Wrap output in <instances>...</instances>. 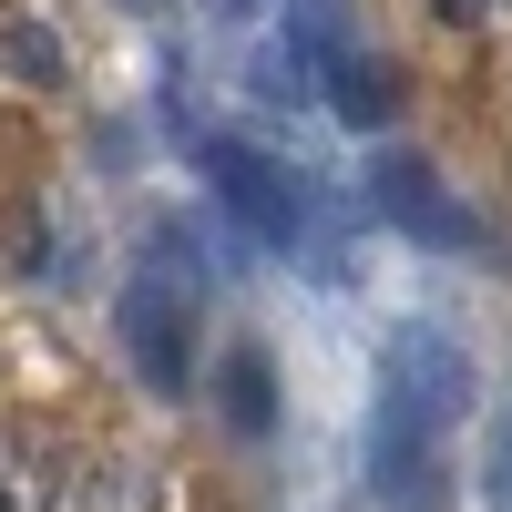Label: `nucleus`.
Returning <instances> with one entry per match:
<instances>
[{"instance_id":"obj_3","label":"nucleus","mask_w":512,"mask_h":512,"mask_svg":"<svg viewBox=\"0 0 512 512\" xmlns=\"http://www.w3.org/2000/svg\"><path fill=\"white\" fill-rule=\"evenodd\" d=\"M195 164H205V195H216L256 246H287V256H297V246L318 236V226H308V195H297V175H287L277 154H256V144H236V134H205Z\"/></svg>"},{"instance_id":"obj_1","label":"nucleus","mask_w":512,"mask_h":512,"mask_svg":"<svg viewBox=\"0 0 512 512\" xmlns=\"http://www.w3.org/2000/svg\"><path fill=\"white\" fill-rule=\"evenodd\" d=\"M195 328H205V277L185 267L175 236H154L134 256V277H123V349H134L144 390L154 400H185L195 379Z\"/></svg>"},{"instance_id":"obj_7","label":"nucleus","mask_w":512,"mask_h":512,"mask_svg":"<svg viewBox=\"0 0 512 512\" xmlns=\"http://www.w3.org/2000/svg\"><path fill=\"white\" fill-rule=\"evenodd\" d=\"M287 41H297V62H308L318 82L359 62V31H349V0H287Z\"/></svg>"},{"instance_id":"obj_2","label":"nucleus","mask_w":512,"mask_h":512,"mask_svg":"<svg viewBox=\"0 0 512 512\" xmlns=\"http://www.w3.org/2000/svg\"><path fill=\"white\" fill-rule=\"evenodd\" d=\"M379 400L410 410V420H431V431L451 441L461 420H472V400H482V369H472V349H461L451 328L400 318V328H390V349H379Z\"/></svg>"},{"instance_id":"obj_5","label":"nucleus","mask_w":512,"mask_h":512,"mask_svg":"<svg viewBox=\"0 0 512 512\" xmlns=\"http://www.w3.org/2000/svg\"><path fill=\"white\" fill-rule=\"evenodd\" d=\"M369 216L390 226V236H410V246H461V205H451V185L431 175L420 154H369Z\"/></svg>"},{"instance_id":"obj_10","label":"nucleus","mask_w":512,"mask_h":512,"mask_svg":"<svg viewBox=\"0 0 512 512\" xmlns=\"http://www.w3.org/2000/svg\"><path fill=\"white\" fill-rule=\"evenodd\" d=\"M246 93H256V103H308V93H318V72L297 62V41H256V62H246Z\"/></svg>"},{"instance_id":"obj_4","label":"nucleus","mask_w":512,"mask_h":512,"mask_svg":"<svg viewBox=\"0 0 512 512\" xmlns=\"http://www.w3.org/2000/svg\"><path fill=\"white\" fill-rule=\"evenodd\" d=\"M369 492H379V512H451V441L379 400L369 410Z\"/></svg>"},{"instance_id":"obj_13","label":"nucleus","mask_w":512,"mask_h":512,"mask_svg":"<svg viewBox=\"0 0 512 512\" xmlns=\"http://www.w3.org/2000/svg\"><path fill=\"white\" fill-rule=\"evenodd\" d=\"M482 502L512 512V410H502V431H492V451H482Z\"/></svg>"},{"instance_id":"obj_6","label":"nucleus","mask_w":512,"mask_h":512,"mask_svg":"<svg viewBox=\"0 0 512 512\" xmlns=\"http://www.w3.org/2000/svg\"><path fill=\"white\" fill-rule=\"evenodd\" d=\"M216 410H226V431H246V441H267V431H277L267 349H226V369H216Z\"/></svg>"},{"instance_id":"obj_15","label":"nucleus","mask_w":512,"mask_h":512,"mask_svg":"<svg viewBox=\"0 0 512 512\" xmlns=\"http://www.w3.org/2000/svg\"><path fill=\"white\" fill-rule=\"evenodd\" d=\"M267 0H205V21H256Z\"/></svg>"},{"instance_id":"obj_9","label":"nucleus","mask_w":512,"mask_h":512,"mask_svg":"<svg viewBox=\"0 0 512 512\" xmlns=\"http://www.w3.org/2000/svg\"><path fill=\"white\" fill-rule=\"evenodd\" d=\"M328 103H338V123H359V134H369V123H390V113H400V93H390V72H379L369 52H359L349 72H328Z\"/></svg>"},{"instance_id":"obj_11","label":"nucleus","mask_w":512,"mask_h":512,"mask_svg":"<svg viewBox=\"0 0 512 512\" xmlns=\"http://www.w3.org/2000/svg\"><path fill=\"white\" fill-rule=\"evenodd\" d=\"M0 62H11V82H41V93H52V82H62V41L41 31V21L0 11Z\"/></svg>"},{"instance_id":"obj_8","label":"nucleus","mask_w":512,"mask_h":512,"mask_svg":"<svg viewBox=\"0 0 512 512\" xmlns=\"http://www.w3.org/2000/svg\"><path fill=\"white\" fill-rule=\"evenodd\" d=\"M0 512H62V492H52V461H41L21 431H0Z\"/></svg>"},{"instance_id":"obj_16","label":"nucleus","mask_w":512,"mask_h":512,"mask_svg":"<svg viewBox=\"0 0 512 512\" xmlns=\"http://www.w3.org/2000/svg\"><path fill=\"white\" fill-rule=\"evenodd\" d=\"M113 11H144V21H154V11H164V0H113Z\"/></svg>"},{"instance_id":"obj_14","label":"nucleus","mask_w":512,"mask_h":512,"mask_svg":"<svg viewBox=\"0 0 512 512\" xmlns=\"http://www.w3.org/2000/svg\"><path fill=\"white\" fill-rule=\"evenodd\" d=\"M492 11H512V0H441V21H492Z\"/></svg>"},{"instance_id":"obj_12","label":"nucleus","mask_w":512,"mask_h":512,"mask_svg":"<svg viewBox=\"0 0 512 512\" xmlns=\"http://www.w3.org/2000/svg\"><path fill=\"white\" fill-rule=\"evenodd\" d=\"M82 492H93L82 512H144V472H113V461H103V472L82 482Z\"/></svg>"}]
</instances>
